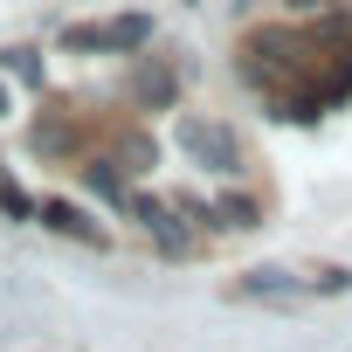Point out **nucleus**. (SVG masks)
Returning a JSON list of instances; mask_svg holds the SVG:
<instances>
[{
  "instance_id": "13",
  "label": "nucleus",
  "mask_w": 352,
  "mask_h": 352,
  "mask_svg": "<svg viewBox=\"0 0 352 352\" xmlns=\"http://www.w3.org/2000/svg\"><path fill=\"white\" fill-rule=\"evenodd\" d=\"M14 111V97H8V76H0V118H8Z\"/></svg>"
},
{
  "instance_id": "8",
  "label": "nucleus",
  "mask_w": 352,
  "mask_h": 352,
  "mask_svg": "<svg viewBox=\"0 0 352 352\" xmlns=\"http://www.w3.org/2000/svg\"><path fill=\"white\" fill-rule=\"evenodd\" d=\"M0 76H14V83H28V90H42V56L35 49H8V56H0Z\"/></svg>"
},
{
  "instance_id": "11",
  "label": "nucleus",
  "mask_w": 352,
  "mask_h": 352,
  "mask_svg": "<svg viewBox=\"0 0 352 352\" xmlns=\"http://www.w3.org/2000/svg\"><path fill=\"white\" fill-rule=\"evenodd\" d=\"M0 208H8V214H14V221H28V214H35V201H28V194H21V187H0Z\"/></svg>"
},
{
  "instance_id": "6",
  "label": "nucleus",
  "mask_w": 352,
  "mask_h": 352,
  "mask_svg": "<svg viewBox=\"0 0 352 352\" xmlns=\"http://www.w3.org/2000/svg\"><path fill=\"white\" fill-rule=\"evenodd\" d=\"M83 187H90V194H104V201H118V208L131 201V194H124V173H118V159H90V166H83Z\"/></svg>"
},
{
  "instance_id": "4",
  "label": "nucleus",
  "mask_w": 352,
  "mask_h": 352,
  "mask_svg": "<svg viewBox=\"0 0 352 352\" xmlns=\"http://www.w3.org/2000/svg\"><path fill=\"white\" fill-rule=\"evenodd\" d=\"M35 221H42V228H56V235H69V242H90V249H104V228H97L83 208H69V201H42V208H35Z\"/></svg>"
},
{
  "instance_id": "9",
  "label": "nucleus",
  "mask_w": 352,
  "mask_h": 352,
  "mask_svg": "<svg viewBox=\"0 0 352 352\" xmlns=\"http://www.w3.org/2000/svg\"><path fill=\"white\" fill-rule=\"evenodd\" d=\"M249 221H256V201H242V194L214 208V228H249Z\"/></svg>"
},
{
  "instance_id": "12",
  "label": "nucleus",
  "mask_w": 352,
  "mask_h": 352,
  "mask_svg": "<svg viewBox=\"0 0 352 352\" xmlns=\"http://www.w3.org/2000/svg\"><path fill=\"white\" fill-rule=\"evenodd\" d=\"M290 8H297V14H318V8H331V0H290Z\"/></svg>"
},
{
  "instance_id": "3",
  "label": "nucleus",
  "mask_w": 352,
  "mask_h": 352,
  "mask_svg": "<svg viewBox=\"0 0 352 352\" xmlns=\"http://www.w3.org/2000/svg\"><path fill=\"white\" fill-rule=\"evenodd\" d=\"M124 214H131V221H138L166 256H187V249H194V228H180V208L159 201V194H131V201H124Z\"/></svg>"
},
{
  "instance_id": "1",
  "label": "nucleus",
  "mask_w": 352,
  "mask_h": 352,
  "mask_svg": "<svg viewBox=\"0 0 352 352\" xmlns=\"http://www.w3.org/2000/svg\"><path fill=\"white\" fill-rule=\"evenodd\" d=\"M152 42V21L145 14H118V21H76L63 28V49L69 56H131Z\"/></svg>"
},
{
  "instance_id": "5",
  "label": "nucleus",
  "mask_w": 352,
  "mask_h": 352,
  "mask_svg": "<svg viewBox=\"0 0 352 352\" xmlns=\"http://www.w3.org/2000/svg\"><path fill=\"white\" fill-rule=\"evenodd\" d=\"M235 290H242V297H304L311 283H297L290 270H249V276H242Z\"/></svg>"
},
{
  "instance_id": "7",
  "label": "nucleus",
  "mask_w": 352,
  "mask_h": 352,
  "mask_svg": "<svg viewBox=\"0 0 352 352\" xmlns=\"http://www.w3.org/2000/svg\"><path fill=\"white\" fill-rule=\"evenodd\" d=\"M131 97H138V104H173V69H159V63H138V76H131Z\"/></svg>"
},
{
  "instance_id": "10",
  "label": "nucleus",
  "mask_w": 352,
  "mask_h": 352,
  "mask_svg": "<svg viewBox=\"0 0 352 352\" xmlns=\"http://www.w3.org/2000/svg\"><path fill=\"white\" fill-rule=\"evenodd\" d=\"M118 166H124V173H145V166H152V145H145V138H124V145H118Z\"/></svg>"
},
{
  "instance_id": "2",
  "label": "nucleus",
  "mask_w": 352,
  "mask_h": 352,
  "mask_svg": "<svg viewBox=\"0 0 352 352\" xmlns=\"http://www.w3.org/2000/svg\"><path fill=\"white\" fill-rule=\"evenodd\" d=\"M180 145L208 166V173H242V138L221 118H180Z\"/></svg>"
}]
</instances>
